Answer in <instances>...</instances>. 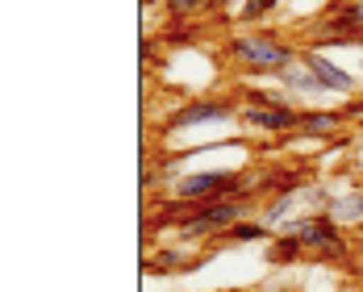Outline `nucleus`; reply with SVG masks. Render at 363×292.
I'll return each instance as SVG.
<instances>
[{"label": "nucleus", "instance_id": "3", "mask_svg": "<svg viewBox=\"0 0 363 292\" xmlns=\"http://www.w3.org/2000/svg\"><path fill=\"white\" fill-rule=\"evenodd\" d=\"M238 113H242V101H238V96H201V101H184V105H176L172 117L163 121V134L213 125V121H238Z\"/></svg>", "mask_w": 363, "mask_h": 292}, {"label": "nucleus", "instance_id": "8", "mask_svg": "<svg viewBox=\"0 0 363 292\" xmlns=\"http://www.w3.org/2000/svg\"><path fill=\"white\" fill-rule=\"evenodd\" d=\"M272 79L289 92L292 101H296V96H326V88L318 84V75L309 72V67H301V63H292V67H284V72H276Z\"/></svg>", "mask_w": 363, "mask_h": 292}, {"label": "nucleus", "instance_id": "15", "mask_svg": "<svg viewBox=\"0 0 363 292\" xmlns=\"http://www.w3.org/2000/svg\"><path fill=\"white\" fill-rule=\"evenodd\" d=\"M167 4V17L172 21H192L201 13H209V0H163Z\"/></svg>", "mask_w": 363, "mask_h": 292}, {"label": "nucleus", "instance_id": "9", "mask_svg": "<svg viewBox=\"0 0 363 292\" xmlns=\"http://www.w3.org/2000/svg\"><path fill=\"white\" fill-rule=\"evenodd\" d=\"M326 30L363 34V0H334L326 9Z\"/></svg>", "mask_w": 363, "mask_h": 292}, {"label": "nucleus", "instance_id": "5", "mask_svg": "<svg viewBox=\"0 0 363 292\" xmlns=\"http://www.w3.org/2000/svg\"><path fill=\"white\" fill-rule=\"evenodd\" d=\"M301 67H309V72L318 75V84L334 92V96H351V92H359V75L347 72V67H338L334 59H326L322 50H313V46H301V59H296Z\"/></svg>", "mask_w": 363, "mask_h": 292}, {"label": "nucleus", "instance_id": "7", "mask_svg": "<svg viewBox=\"0 0 363 292\" xmlns=\"http://www.w3.org/2000/svg\"><path fill=\"white\" fill-rule=\"evenodd\" d=\"M342 113L338 109H318V105H309V109H301V117H296V138H334L338 130H342Z\"/></svg>", "mask_w": 363, "mask_h": 292}, {"label": "nucleus", "instance_id": "16", "mask_svg": "<svg viewBox=\"0 0 363 292\" xmlns=\"http://www.w3.org/2000/svg\"><path fill=\"white\" fill-rule=\"evenodd\" d=\"M289 205H292V196H272V201L259 209V218H263L267 225H272V230H276V225H284V213H289Z\"/></svg>", "mask_w": 363, "mask_h": 292}, {"label": "nucleus", "instance_id": "4", "mask_svg": "<svg viewBox=\"0 0 363 292\" xmlns=\"http://www.w3.org/2000/svg\"><path fill=\"white\" fill-rule=\"evenodd\" d=\"M184 205H205L221 196H238V167H213V172H188L172 188Z\"/></svg>", "mask_w": 363, "mask_h": 292}, {"label": "nucleus", "instance_id": "2", "mask_svg": "<svg viewBox=\"0 0 363 292\" xmlns=\"http://www.w3.org/2000/svg\"><path fill=\"white\" fill-rule=\"evenodd\" d=\"M280 230L301 238L305 255L347 259V238H342V225L330 218V213H305V218H296V221H284Z\"/></svg>", "mask_w": 363, "mask_h": 292}, {"label": "nucleus", "instance_id": "13", "mask_svg": "<svg viewBox=\"0 0 363 292\" xmlns=\"http://www.w3.org/2000/svg\"><path fill=\"white\" fill-rule=\"evenodd\" d=\"M280 4H284V0H242V4H238V26H242V30H259Z\"/></svg>", "mask_w": 363, "mask_h": 292}, {"label": "nucleus", "instance_id": "18", "mask_svg": "<svg viewBox=\"0 0 363 292\" xmlns=\"http://www.w3.org/2000/svg\"><path fill=\"white\" fill-rule=\"evenodd\" d=\"M143 4H159V0H143Z\"/></svg>", "mask_w": 363, "mask_h": 292}, {"label": "nucleus", "instance_id": "1", "mask_svg": "<svg viewBox=\"0 0 363 292\" xmlns=\"http://www.w3.org/2000/svg\"><path fill=\"white\" fill-rule=\"evenodd\" d=\"M221 55L251 79H272L276 72H284L301 59V46H292L289 38L272 34V30H234L221 38Z\"/></svg>", "mask_w": 363, "mask_h": 292}, {"label": "nucleus", "instance_id": "12", "mask_svg": "<svg viewBox=\"0 0 363 292\" xmlns=\"http://www.w3.org/2000/svg\"><path fill=\"white\" fill-rule=\"evenodd\" d=\"M276 234H272V225L263 218H251V221H238L230 234H225V242L230 247H247V242H272Z\"/></svg>", "mask_w": 363, "mask_h": 292}, {"label": "nucleus", "instance_id": "17", "mask_svg": "<svg viewBox=\"0 0 363 292\" xmlns=\"http://www.w3.org/2000/svg\"><path fill=\"white\" fill-rule=\"evenodd\" d=\"M225 4H230V0H209V13H218V9H225ZM238 4H242V0H238Z\"/></svg>", "mask_w": 363, "mask_h": 292}, {"label": "nucleus", "instance_id": "6", "mask_svg": "<svg viewBox=\"0 0 363 292\" xmlns=\"http://www.w3.org/2000/svg\"><path fill=\"white\" fill-rule=\"evenodd\" d=\"M296 101H284V105H267V109H242L238 113V121L255 130V134H292L296 130Z\"/></svg>", "mask_w": 363, "mask_h": 292}, {"label": "nucleus", "instance_id": "14", "mask_svg": "<svg viewBox=\"0 0 363 292\" xmlns=\"http://www.w3.org/2000/svg\"><path fill=\"white\" fill-rule=\"evenodd\" d=\"M301 255H305L301 238H296V234H284V230H280V234L272 238V247H267V259H272V263H296Z\"/></svg>", "mask_w": 363, "mask_h": 292}, {"label": "nucleus", "instance_id": "11", "mask_svg": "<svg viewBox=\"0 0 363 292\" xmlns=\"http://www.w3.org/2000/svg\"><path fill=\"white\" fill-rule=\"evenodd\" d=\"M322 213H330L338 225H363V192H338V196H330Z\"/></svg>", "mask_w": 363, "mask_h": 292}, {"label": "nucleus", "instance_id": "10", "mask_svg": "<svg viewBox=\"0 0 363 292\" xmlns=\"http://www.w3.org/2000/svg\"><path fill=\"white\" fill-rule=\"evenodd\" d=\"M146 267H150L155 276H176V271L196 267V259L188 255V242H180V247H163V251H155V255L146 259Z\"/></svg>", "mask_w": 363, "mask_h": 292}]
</instances>
